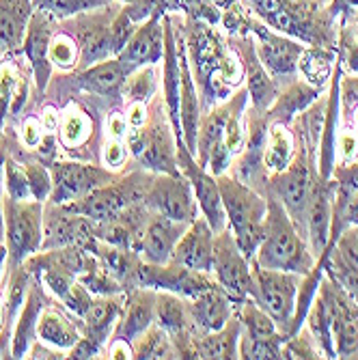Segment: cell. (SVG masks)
<instances>
[{
    "label": "cell",
    "instance_id": "6da1fadb",
    "mask_svg": "<svg viewBox=\"0 0 358 360\" xmlns=\"http://www.w3.org/2000/svg\"><path fill=\"white\" fill-rule=\"evenodd\" d=\"M186 26V48L190 50L188 56L194 60V74L203 86V93L214 100L216 97L224 100V95L244 78V65L238 50L234 48L231 39L224 41L218 30L203 20L188 18Z\"/></svg>",
    "mask_w": 358,
    "mask_h": 360
},
{
    "label": "cell",
    "instance_id": "7a4b0ae2",
    "mask_svg": "<svg viewBox=\"0 0 358 360\" xmlns=\"http://www.w3.org/2000/svg\"><path fill=\"white\" fill-rule=\"evenodd\" d=\"M250 264L272 270L298 272L302 276L309 274L317 264L307 238L296 229L285 207L272 196H268V216L264 222L262 242H259Z\"/></svg>",
    "mask_w": 358,
    "mask_h": 360
},
{
    "label": "cell",
    "instance_id": "3957f363",
    "mask_svg": "<svg viewBox=\"0 0 358 360\" xmlns=\"http://www.w3.org/2000/svg\"><path fill=\"white\" fill-rule=\"evenodd\" d=\"M216 179L226 214V226L231 229L238 246L248 257V261H252L257 246L262 242L264 222L268 216V196L246 186L234 175L222 173Z\"/></svg>",
    "mask_w": 358,
    "mask_h": 360
},
{
    "label": "cell",
    "instance_id": "277c9868",
    "mask_svg": "<svg viewBox=\"0 0 358 360\" xmlns=\"http://www.w3.org/2000/svg\"><path fill=\"white\" fill-rule=\"evenodd\" d=\"M151 177L153 173L149 171H134L121 179L117 177L115 181L102 188H95L93 192L80 196L76 201L63 203V207L72 214L84 216L93 222H104L129 205L145 203V194H147Z\"/></svg>",
    "mask_w": 358,
    "mask_h": 360
},
{
    "label": "cell",
    "instance_id": "5b68a950",
    "mask_svg": "<svg viewBox=\"0 0 358 360\" xmlns=\"http://www.w3.org/2000/svg\"><path fill=\"white\" fill-rule=\"evenodd\" d=\"M153 110L155 117L134 129L127 139V147L132 151V155L141 162L143 169L147 167L153 173H169V175H177L181 173L177 167V136L175 129L169 127V110L162 102L160 106V97L153 100Z\"/></svg>",
    "mask_w": 358,
    "mask_h": 360
},
{
    "label": "cell",
    "instance_id": "8992f818",
    "mask_svg": "<svg viewBox=\"0 0 358 360\" xmlns=\"http://www.w3.org/2000/svg\"><path fill=\"white\" fill-rule=\"evenodd\" d=\"M252 278L255 291L252 300L262 307L279 326V330L289 337L291 323H294L298 289L302 283V274L287 272V270H272L252 264Z\"/></svg>",
    "mask_w": 358,
    "mask_h": 360
},
{
    "label": "cell",
    "instance_id": "52a82bcc",
    "mask_svg": "<svg viewBox=\"0 0 358 360\" xmlns=\"http://www.w3.org/2000/svg\"><path fill=\"white\" fill-rule=\"evenodd\" d=\"M5 236H7V259L9 268L20 266L39 252L44 240V201L37 199H13L5 196Z\"/></svg>",
    "mask_w": 358,
    "mask_h": 360
},
{
    "label": "cell",
    "instance_id": "ba28073f",
    "mask_svg": "<svg viewBox=\"0 0 358 360\" xmlns=\"http://www.w3.org/2000/svg\"><path fill=\"white\" fill-rule=\"evenodd\" d=\"M248 32L255 41V52L259 60L264 63V68L270 72V76L276 82L279 80L291 82L298 78V63L307 48L302 46V41L270 28L252 13L248 15Z\"/></svg>",
    "mask_w": 358,
    "mask_h": 360
},
{
    "label": "cell",
    "instance_id": "9c48e42d",
    "mask_svg": "<svg viewBox=\"0 0 358 360\" xmlns=\"http://www.w3.org/2000/svg\"><path fill=\"white\" fill-rule=\"evenodd\" d=\"M212 272L216 274V283L229 293L236 304L246 298H252V291H255L252 264L238 246L229 226L214 236Z\"/></svg>",
    "mask_w": 358,
    "mask_h": 360
},
{
    "label": "cell",
    "instance_id": "30bf717a",
    "mask_svg": "<svg viewBox=\"0 0 358 360\" xmlns=\"http://www.w3.org/2000/svg\"><path fill=\"white\" fill-rule=\"evenodd\" d=\"M145 205L151 212L179 222H192L199 216L197 199H194L192 186L184 173H153L145 194Z\"/></svg>",
    "mask_w": 358,
    "mask_h": 360
},
{
    "label": "cell",
    "instance_id": "8fae6325",
    "mask_svg": "<svg viewBox=\"0 0 358 360\" xmlns=\"http://www.w3.org/2000/svg\"><path fill=\"white\" fill-rule=\"evenodd\" d=\"M177 167L188 177L192 192H194V199H197V205H199V212L210 222L214 233L224 231L226 229V214H224V205L220 199L216 175L207 173V169H203L199 165L197 158L188 151V147L184 143H177Z\"/></svg>",
    "mask_w": 358,
    "mask_h": 360
},
{
    "label": "cell",
    "instance_id": "7c38bea8",
    "mask_svg": "<svg viewBox=\"0 0 358 360\" xmlns=\"http://www.w3.org/2000/svg\"><path fill=\"white\" fill-rule=\"evenodd\" d=\"M52 175V203H70L80 196L93 192L95 188H102L117 179V175L110 169L82 165V162H54L50 167Z\"/></svg>",
    "mask_w": 358,
    "mask_h": 360
},
{
    "label": "cell",
    "instance_id": "4fadbf2b",
    "mask_svg": "<svg viewBox=\"0 0 358 360\" xmlns=\"http://www.w3.org/2000/svg\"><path fill=\"white\" fill-rule=\"evenodd\" d=\"M162 56H165V24L162 15H151L136 26L134 35L117 54V60L125 74H132L145 65H158Z\"/></svg>",
    "mask_w": 358,
    "mask_h": 360
},
{
    "label": "cell",
    "instance_id": "5bb4252c",
    "mask_svg": "<svg viewBox=\"0 0 358 360\" xmlns=\"http://www.w3.org/2000/svg\"><path fill=\"white\" fill-rule=\"evenodd\" d=\"M335 179H321L319 175L313 181L309 207H307V240L315 259L324 255L331 242V222H333V201H335Z\"/></svg>",
    "mask_w": 358,
    "mask_h": 360
},
{
    "label": "cell",
    "instance_id": "9a60e30c",
    "mask_svg": "<svg viewBox=\"0 0 358 360\" xmlns=\"http://www.w3.org/2000/svg\"><path fill=\"white\" fill-rule=\"evenodd\" d=\"M188 224L190 222H179V220L162 216L158 212H151L143 229V236L139 240V246H136L139 257L147 261V264H155V266L169 264L175 250V244L184 236Z\"/></svg>",
    "mask_w": 358,
    "mask_h": 360
},
{
    "label": "cell",
    "instance_id": "2e32d148",
    "mask_svg": "<svg viewBox=\"0 0 358 360\" xmlns=\"http://www.w3.org/2000/svg\"><path fill=\"white\" fill-rule=\"evenodd\" d=\"M214 229L203 216H197L179 242L175 244L171 261L188 268V270H197V272H212L214 268Z\"/></svg>",
    "mask_w": 358,
    "mask_h": 360
},
{
    "label": "cell",
    "instance_id": "e0dca14e",
    "mask_svg": "<svg viewBox=\"0 0 358 360\" xmlns=\"http://www.w3.org/2000/svg\"><path fill=\"white\" fill-rule=\"evenodd\" d=\"M54 24H56L54 18L35 9V13H32V18H30L26 35H24L22 48H20L22 54L26 56V60L30 63V70L37 80V89L41 93L46 91L48 80H50V72H52V63H50L48 52H50V41L54 35Z\"/></svg>",
    "mask_w": 358,
    "mask_h": 360
},
{
    "label": "cell",
    "instance_id": "ac0fdd59",
    "mask_svg": "<svg viewBox=\"0 0 358 360\" xmlns=\"http://www.w3.org/2000/svg\"><path fill=\"white\" fill-rule=\"evenodd\" d=\"M155 298L158 291L151 287H136L129 291L123 298V309L110 341L119 339L132 345V341L155 321Z\"/></svg>",
    "mask_w": 358,
    "mask_h": 360
},
{
    "label": "cell",
    "instance_id": "d6986e66",
    "mask_svg": "<svg viewBox=\"0 0 358 360\" xmlns=\"http://www.w3.org/2000/svg\"><path fill=\"white\" fill-rule=\"evenodd\" d=\"M188 307L194 326L201 333L218 330L231 317H236V302L220 285H214L212 289L199 293L197 298H188Z\"/></svg>",
    "mask_w": 358,
    "mask_h": 360
},
{
    "label": "cell",
    "instance_id": "ffe728a7",
    "mask_svg": "<svg viewBox=\"0 0 358 360\" xmlns=\"http://www.w3.org/2000/svg\"><path fill=\"white\" fill-rule=\"evenodd\" d=\"M44 283L35 281L30 283L28 296L24 300V307L18 315V321L13 323L11 335V358H24L30 349V345L37 339V321L44 311Z\"/></svg>",
    "mask_w": 358,
    "mask_h": 360
},
{
    "label": "cell",
    "instance_id": "44dd1931",
    "mask_svg": "<svg viewBox=\"0 0 358 360\" xmlns=\"http://www.w3.org/2000/svg\"><path fill=\"white\" fill-rule=\"evenodd\" d=\"M324 86H315L307 80H291L283 91H279L274 104L266 110L270 123H291L300 112L311 108V104L319 97Z\"/></svg>",
    "mask_w": 358,
    "mask_h": 360
},
{
    "label": "cell",
    "instance_id": "7402d4cb",
    "mask_svg": "<svg viewBox=\"0 0 358 360\" xmlns=\"http://www.w3.org/2000/svg\"><path fill=\"white\" fill-rule=\"evenodd\" d=\"M121 309H123V300L117 298V293H113V296H93L89 309L80 317L82 335L102 345L106 339L113 337Z\"/></svg>",
    "mask_w": 358,
    "mask_h": 360
},
{
    "label": "cell",
    "instance_id": "603a6c76",
    "mask_svg": "<svg viewBox=\"0 0 358 360\" xmlns=\"http://www.w3.org/2000/svg\"><path fill=\"white\" fill-rule=\"evenodd\" d=\"M32 13V0H0V52L11 54L22 48Z\"/></svg>",
    "mask_w": 358,
    "mask_h": 360
},
{
    "label": "cell",
    "instance_id": "cb8c5ba5",
    "mask_svg": "<svg viewBox=\"0 0 358 360\" xmlns=\"http://www.w3.org/2000/svg\"><path fill=\"white\" fill-rule=\"evenodd\" d=\"M240 333L242 326L238 315L226 321L222 328L203 333L197 343H194V354L192 358H216V360H226V358H240L238 345H240Z\"/></svg>",
    "mask_w": 358,
    "mask_h": 360
},
{
    "label": "cell",
    "instance_id": "d4e9b609",
    "mask_svg": "<svg viewBox=\"0 0 358 360\" xmlns=\"http://www.w3.org/2000/svg\"><path fill=\"white\" fill-rule=\"evenodd\" d=\"M125 78H127V74L121 68L117 56L100 60V63L91 65V68L78 72V84L82 89H87L89 93H95V95H104V97H119Z\"/></svg>",
    "mask_w": 358,
    "mask_h": 360
},
{
    "label": "cell",
    "instance_id": "484cf974",
    "mask_svg": "<svg viewBox=\"0 0 358 360\" xmlns=\"http://www.w3.org/2000/svg\"><path fill=\"white\" fill-rule=\"evenodd\" d=\"M82 337L80 326L72 321L63 311L54 307H44L39 321H37V339H41L48 345H54L58 349H72Z\"/></svg>",
    "mask_w": 358,
    "mask_h": 360
},
{
    "label": "cell",
    "instance_id": "4316f807",
    "mask_svg": "<svg viewBox=\"0 0 358 360\" xmlns=\"http://www.w3.org/2000/svg\"><path fill=\"white\" fill-rule=\"evenodd\" d=\"M294 134L287 129V123H270L268 127V141L264 151V165L268 175L285 171L291 160H294Z\"/></svg>",
    "mask_w": 358,
    "mask_h": 360
},
{
    "label": "cell",
    "instance_id": "83f0119b",
    "mask_svg": "<svg viewBox=\"0 0 358 360\" xmlns=\"http://www.w3.org/2000/svg\"><path fill=\"white\" fill-rule=\"evenodd\" d=\"M335 63H337V50L333 48H305L300 63H298V74L315 86H324L331 74L335 72Z\"/></svg>",
    "mask_w": 358,
    "mask_h": 360
},
{
    "label": "cell",
    "instance_id": "f1b7e54d",
    "mask_svg": "<svg viewBox=\"0 0 358 360\" xmlns=\"http://www.w3.org/2000/svg\"><path fill=\"white\" fill-rule=\"evenodd\" d=\"M236 315L242 326V335L252 339H270L276 335H283L274 319L259 307L252 298H246L236 304Z\"/></svg>",
    "mask_w": 358,
    "mask_h": 360
},
{
    "label": "cell",
    "instance_id": "f546056e",
    "mask_svg": "<svg viewBox=\"0 0 358 360\" xmlns=\"http://www.w3.org/2000/svg\"><path fill=\"white\" fill-rule=\"evenodd\" d=\"M321 266H324V274L328 278H333L347 296L350 300L358 307V268L352 266L350 261H345L335 246H328L324 250V255L319 257Z\"/></svg>",
    "mask_w": 358,
    "mask_h": 360
},
{
    "label": "cell",
    "instance_id": "4dcf8cb0",
    "mask_svg": "<svg viewBox=\"0 0 358 360\" xmlns=\"http://www.w3.org/2000/svg\"><path fill=\"white\" fill-rule=\"evenodd\" d=\"M132 354H134V358H147V360H153V358H179L171 335L162 328L158 321H153L143 335H139L132 341Z\"/></svg>",
    "mask_w": 358,
    "mask_h": 360
},
{
    "label": "cell",
    "instance_id": "1f68e13d",
    "mask_svg": "<svg viewBox=\"0 0 358 360\" xmlns=\"http://www.w3.org/2000/svg\"><path fill=\"white\" fill-rule=\"evenodd\" d=\"M48 56H50L52 68H58L60 72H72V70H78L80 46L70 30H54Z\"/></svg>",
    "mask_w": 358,
    "mask_h": 360
},
{
    "label": "cell",
    "instance_id": "d6a6232c",
    "mask_svg": "<svg viewBox=\"0 0 358 360\" xmlns=\"http://www.w3.org/2000/svg\"><path fill=\"white\" fill-rule=\"evenodd\" d=\"M113 0H32L37 11L48 13L56 22H65L70 18H76L84 11H93L110 5Z\"/></svg>",
    "mask_w": 358,
    "mask_h": 360
},
{
    "label": "cell",
    "instance_id": "836d02e7",
    "mask_svg": "<svg viewBox=\"0 0 358 360\" xmlns=\"http://www.w3.org/2000/svg\"><path fill=\"white\" fill-rule=\"evenodd\" d=\"M58 132L63 147L74 149L80 147L91 136V119L76 106L68 108L58 119Z\"/></svg>",
    "mask_w": 358,
    "mask_h": 360
},
{
    "label": "cell",
    "instance_id": "e575fe53",
    "mask_svg": "<svg viewBox=\"0 0 358 360\" xmlns=\"http://www.w3.org/2000/svg\"><path fill=\"white\" fill-rule=\"evenodd\" d=\"M158 91V80H155V65H145L136 72L127 74L121 95L127 102H147Z\"/></svg>",
    "mask_w": 358,
    "mask_h": 360
},
{
    "label": "cell",
    "instance_id": "d590c367",
    "mask_svg": "<svg viewBox=\"0 0 358 360\" xmlns=\"http://www.w3.org/2000/svg\"><path fill=\"white\" fill-rule=\"evenodd\" d=\"M285 341H287L285 335H276L270 339H252L240 333L238 352H240V358H246V360H264V358L276 360V358H283Z\"/></svg>",
    "mask_w": 358,
    "mask_h": 360
},
{
    "label": "cell",
    "instance_id": "8d00e7d4",
    "mask_svg": "<svg viewBox=\"0 0 358 360\" xmlns=\"http://www.w3.org/2000/svg\"><path fill=\"white\" fill-rule=\"evenodd\" d=\"M5 173H7V196H13V199H35L30 192V184H28V177H26V171L22 165L13 160H7L5 162Z\"/></svg>",
    "mask_w": 358,
    "mask_h": 360
},
{
    "label": "cell",
    "instance_id": "74e56055",
    "mask_svg": "<svg viewBox=\"0 0 358 360\" xmlns=\"http://www.w3.org/2000/svg\"><path fill=\"white\" fill-rule=\"evenodd\" d=\"M28 184H30V192L37 201H46L50 192H52V175L50 171H46L39 165H24Z\"/></svg>",
    "mask_w": 358,
    "mask_h": 360
},
{
    "label": "cell",
    "instance_id": "f35d334b",
    "mask_svg": "<svg viewBox=\"0 0 358 360\" xmlns=\"http://www.w3.org/2000/svg\"><path fill=\"white\" fill-rule=\"evenodd\" d=\"M328 246H335L337 252L345 261H350L352 266L358 268V224L347 226L345 231H341V236L333 244H328Z\"/></svg>",
    "mask_w": 358,
    "mask_h": 360
},
{
    "label": "cell",
    "instance_id": "ab89813d",
    "mask_svg": "<svg viewBox=\"0 0 358 360\" xmlns=\"http://www.w3.org/2000/svg\"><path fill=\"white\" fill-rule=\"evenodd\" d=\"M102 160L110 171H117L125 165L127 160V149L123 145V139H113L108 136V143L102 149Z\"/></svg>",
    "mask_w": 358,
    "mask_h": 360
},
{
    "label": "cell",
    "instance_id": "60d3db41",
    "mask_svg": "<svg viewBox=\"0 0 358 360\" xmlns=\"http://www.w3.org/2000/svg\"><path fill=\"white\" fill-rule=\"evenodd\" d=\"M41 129H44V123L35 117H28L24 121V127H22V139H24V145L26 147H39L41 141H44V134H41Z\"/></svg>",
    "mask_w": 358,
    "mask_h": 360
},
{
    "label": "cell",
    "instance_id": "b9f144b4",
    "mask_svg": "<svg viewBox=\"0 0 358 360\" xmlns=\"http://www.w3.org/2000/svg\"><path fill=\"white\" fill-rule=\"evenodd\" d=\"M149 106H147V102H129V106H127V127H132V129H139V127H143L145 123H147V119H149Z\"/></svg>",
    "mask_w": 358,
    "mask_h": 360
},
{
    "label": "cell",
    "instance_id": "7bdbcfd3",
    "mask_svg": "<svg viewBox=\"0 0 358 360\" xmlns=\"http://www.w3.org/2000/svg\"><path fill=\"white\" fill-rule=\"evenodd\" d=\"M352 7H358V0H335L328 11L337 18L343 11H352Z\"/></svg>",
    "mask_w": 358,
    "mask_h": 360
},
{
    "label": "cell",
    "instance_id": "ee69618b",
    "mask_svg": "<svg viewBox=\"0 0 358 360\" xmlns=\"http://www.w3.org/2000/svg\"><path fill=\"white\" fill-rule=\"evenodd\" d=\"M7 309H5V302H3V298H0V335L5 333V326H7Z\"/></svg>",
    "mask_w": 358,
    "mask_h": 360
},
{
    "label": "cell",
    "instance_id": "f6af8a7d",
    "mask_svg": "<svg viewBox=\"0 0 358 360\" xmlns=\"http://www.w3.org/2000/svg\"><path fill=\"white\" fill-rule=\"evenodd\" d=\"M5 352H7V341H0V358H5Z\"/></svg>",
    "mask_w": 358,
    "mask_h": 360
},
{
    "label": "cell",
    "instance_id": "bcb514c9",
    "mask_svg": "<svg viewBox=\"0 0 358 360\" xmlns=\"http://www.w3.org/2000/svg\"><path fill=\"white\" fill-rule=\"evenodd\" d=\"M117 3H121V5H132V3H136V0H117Z\"/></svg>",
    "mask_w": 358,
    "mask_h": 360
},
{
    "label": "cell",
    "instance_id": "7dc6e473",
    "mask_svg": "<svg viewBox=\"0 0 358 360\" xmlns=\"http://www.w3.org/2000/svg\"><path fill=\"white\" fill-rule=\"evenodd\" d=\"M352 358H358V349H356V354H354V356H352Z\"/></svg>",
    "mask_w": 358,
    "mask_h": 360
},
{
    "label": "cell",
    "instance_id": "c3c4849f",
    "mask_svg": "<svg viewBox=\"0 0 358 360\" xmlns=\"http://www.w3.org/2000/svg\"><path fill=\"white\" fill-rule=\"evenodd\" d=\"M356 28H358V18H356Z\"/></svg>",
    "mask_w": 358,
    "mask_h": 360
}]
</instances>
